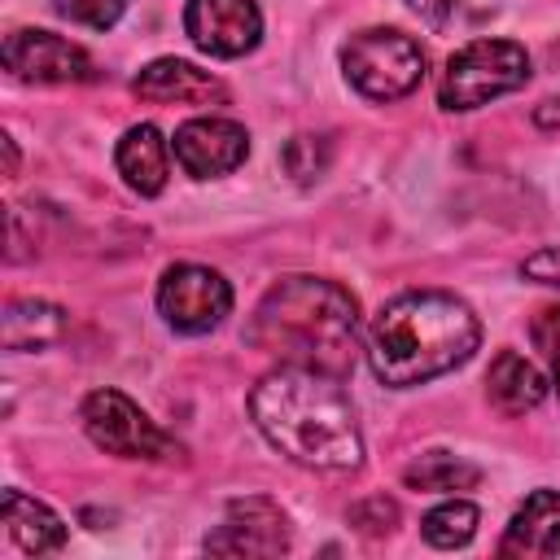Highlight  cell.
Instances as JSON below:
<instances>
[{
	"label": "cell",
	"instance_id": "8",
	"mask_svg": "<svg viewBox=\"0 0 560 560\" xmlns=\"http://www.w3.org/2000/svg\"><path fill=\"white\" fill-rule=\"evenodd\" d=\"M0 57L4 70L26 83H88L96 74L92 57L52 31H9Z\"/></svg>",
	"mask_w": 560,
	"mask_h": 560
},
{
	"label": "cell",
	"instance_id": "25",
	"mask_svg": "<svg viewBox=\"0 0 560 560\" xmlns=\"http://www.w3.org/2000/svg\"><path fill=\"white\" fill-rule=\"evenodd\" d=\"M538 122H542V127H551V122H560V101H547V105L538 109Z\"/></svg>",
	"mask_w": 560,
	"mask_h": 560
},
{
	"label": "cell",
	"instance_id": "9",
	"mask_svg": "<svg viewBox=\"0 0 560 560\" xmlns=\"http://www.w3.org/2000/svg\"><path fill=\"white\" fill-rule=\"evenodd\" d=\"M206 551L214 556H280L289 551V516L262 499H232L223 512V525L206 534Z\"/></svg>",
	"mask_w": 560,
	"mask_h": 560
},
{
	"label": "cell",
	"instance_id": "13",
	"mask_svg": "<svg viewBox=\"0 0 560 560\" xmlns=\"http://www.w3.org/2000/svg\"><path fill=\"white\" fill-rule=\"evenodd\" d=\"M118 175L127 179L131 192L140 197H158L166 188V171H171V149L162 140V131L153 122H136L122 131L118 149H114Z\"/></svg>",
	"mask_w": 560,
	"mask_h": 560
},
{
	"label": "cell",
	"instance_id": "19",
	"mask_svg": "<svg viewBox=\"0 0 560 560\" xmlns=\"http://www.w3.org/2000/svg\"><path fill=\"white\" fill-rule=\"evenodd\" d=\"M477 521H481V512H477L472 503L446 499V503H438V508L420 521V529H424V538H429L433 547H464V542L477 534Z\"/></svg>",
	"mask_w": 560,
	"mask_h": 560
},
{
	"label": "cell",
	"instance_id": "11",
	"mask_svg": "<svg viewBox=\"0 0 560 560\" xmlns=\"http://www.w3.org/2000/svg\"><path fill=\"white\" fill-rule=\"evenodd\" d=\"M175 162L192 175V179H214L236 171L249 158V136L241 122L232 118H188L184 127H175Z\"/></svg>",
	"mask_w": 560,
	"mask_h": 560
},
{
	"label": "cell",
	"instance_id": "20",
	"mask_svg": "<svg viewBox=\"0 0 560 560\" xmlns=\"http://www.w3.org/2000/svg\"><path fill=\"white\" fill-rule=\"evenodd\" d=\"M433 31H468L481 18H490L494 0H407Z\"/></svg>",
	"mask_w": 560,
	"mask_h": 560
},
{
	"label": "cell",
	"instance_id": "22",
	"mask_svg": "<svg viewBox=\"0 0 560 560\" xmlns=\"http://www.w3.org/2000/svg\"><path fill=\"white\" fill-rule=\"evenodd\" d=\"M529 337H534V346L542 350V359H547V368H551V385H556V394H560V306H542V311L534 315V324H529Z\"/></svg>",
	"mask_w": 560,
	"mask_h": 560
},
{
	"label": "cell",
	"instance_id": "5",
	"mask_svg": "<svg viewBox=\"0 0 560 560\" xmlns=\"http://www.w3.org/2000/svg\"><path fill=\"white\" fill-rule=\"evenodd\" d=\"M529 79V52L516 39H472L464 44L438 83L442 109H477L494 96L516 92Z\"/></svg>",
	"mask_w": 560,
	"mask_h": 560
},
{
	"label": "cell",
	"instance_id": "16",
	"mask_svg": "<svg viewBox=\"0 0 560 560\" xmlns=\"http://www.w3.org/2000/svg\"><path fill=\"white\" fill-rule=\"evenodd\" d=\"M547 394V376L516 350H499L490 372H486V398L503 411V416H525L529 407H538Z\"/></svg>",
	"mask_w": 560,
	"mask_h": 560
},
{
	"label": "cell",
	"instance_id": "4",
	"mask_svg": "<svg viewBox=\"0 0 560 560\" xmlns=\"http://www.w3.org/2000/svg\"><path fill=\"white\" fill-rule=\"evenodd\" d=\"M341 70L350 88L363 92L368 101H398L420 88L424 48L394 26H372L350 35V44L341 48Z\"/></svg>",
	"mask_w": 560,
	"mask_h": 560
},
{
	"label": "cell",
	"instance_id": "21",
	"mask_svg": "<svg viewBox=\"0 0 560 560\" xmlns=\"http://www.w3.org/2000/svg\"><path fill=\"white\" fill-rule=\"evenodd\" d=\"M52 9H57L61 18L79 22V26H92V31H109V26L122 18L127 0H52Z\"/></svg>",
	"mask_w": 560,
	"mask_h": 560
},
{
	"label": "cell",
	"instance_id": "6",
	"mask_svg": "<svg viewBox=\"0 0 560 560\" xmlns=\"http://www.w3.org/2000/svg\"><path fill=\"white\" fill-rule=\"evenodd\" d=\"M88 438L118 459H171L179 446L122 394V389H92L79 407Z\"/></svg>",
	"mask_w": 560,
	"mask_h": 560
},
{
	"label": "cell",
	"instance_id": "1",
	"mask_svg": "<svg viewBox=\"0 0 560 560\" xmlns=\"http://www.w3.org/2000/svg\"><path fill=\"white\" fill-rule=\"evenodd\" d=\"M258 433L302 468L350 472L363 464V433L341 376L280 363L249 394Z\"/></svg>",
	"mask_w": 560,
	"mask_h": 560
},
{
	"label": "cell",
	"instance_id": "2",
	"mask_svg": "<svg viewBox=\"0 0 560 560\" xmlns=\"http://www.w3.org/2000/svg\"><path fill=\"white\" fill-rule=\"evenodd\" d=\"M481 324L472 306L442 289H407L389 298L368 328V363L381 385L411 389L472 359Z\"/></svg>",
	"mask_w": 560,
	"mask_h": 560
},
{
	"label": "cell",
	"instance_id": "23",
	"mask_svg": "<svg viewBox=\"0 0 560 560\" xmlns=\"http://www.w3.org/2000/svg\"><path fill=\"white\" fill-rule=\"evenodd\" d=\"M315 149H324L319 136H298V140H289V149H284V166H289V175H298L302 184L319 179V171H324V162H328V153L315 158Z\"/></svg>",
	"mask_w": 560,
	"mask_h": 560
},
{
	"label": "cell",
	"instance_id": "10",
	"mask_svg": "<svg viewBox=\"0 0 560 560\" xmlns=\"http://www.w3.org/2000/svg\"><path fill=\"white\" fill-rule=\"evenodd\" d=\"M184 35L210 57H245L262 39V13L254 0H188Z\"/></svg>",
	"mask_w": 560,
	"mask_h": 560
},
{
	"label": "cell",
	"instance_id": "15",
	"mask_svg": "<svg viewBox=\"0 0 560 560\" xmlns=\"http://www.w3.org/2000/svg\"><path fill=\"white\" fill-rule=\"evenodd\" d=\"M0 516H4V529L18 542V551H26V556H48V551H61L66 547L61 516L52 508H44L39 499L22 494V490H4Z\"/></svg>",
	"mask_w": 560,
	"mask_h": 560
},
{
	"label": "cell",
	"instance_id": "24",
	"mask_svg": "<svg viewBox=\"0 0 560 560\" xmlns=\"http://www.w3.org/2000/svg\"><path fill=\"white\" fill-rule=\"evenodd\" d=\"M521 276H529V280H538V284H560V245H547V249L529 254V258L521 262Z\"/></svg>",
	"mask_w": 560,
	"mask_h": 560
},
{
	"label": "cell",
	"instance_id": "17",
	"mask_svg": "<svg viewBox=\"0 0 560 560\" xmlns=\"http://www.w3.org/2000/svg\"><path fill=\"white\" fill-rule=\"evenodd\" d=\"M66 332V315L52 302L18 298L4 306V350H39Z\"/></svg>",
	"mask_w": 560,
	"mask_h": 560
},
{
	"label": "cell",
	"instance_id": "7",
	"mask_svg": "<svg viewBox=\"0 0 560 560\" xmlns=\"http://www.w3.org/2000/svg\"><path fill=\"white\" fill-rule=\"evenodd\" d=\"M158 311L175 332H210L232 311V289L214 267L175 262L158 280Z\"/></svg>",
	"mask_w": 560,
	"mask_h": 560
},
{
	"label": "cell",
	"instance_id": "12",
	"mask_svg": "<svg viewBox=\"0 0 560 560\" xmlns=\"http://www.w3.org/2000/svg\"><path fill=\"white\" fill-rule=\"evenodd\" d=\"M131 88L140 101H162V105L171 101L175 105H223L228 101V88L210 70H197L192 61H179V57L149 61Z\"/></svg>",
	"mask_w": 560,
	"mask_h": 560
},
{
	"label": "cell",
	"instance_id": "14",
	"mask_svg": "<svg viewBox=\"0 0 560 560\" xmlns=\"http://www.w3.org/2000/svg\"><path fill=\"white\" fill-rule=\"evenodd\" d=\"M503 551L560 556V490H534L508 521Z\"/></svg>",
	"mask_w": 560,
	"mask_h": 560
},
{
	"label": "cell",
	"instance_id": "3",
	"mask_svg": "<svg viewBox=\"0 0 560 560\" xmlns=\"http://www.w3.org/2000/svg\"><path fill=\"white\" fill-rule=\"evenodd\" d=\"M245 337L280 363L346 376L359 350V302L337 280L284 276L262 293Z\"/></svg>",
	"mask_w": 560,
	"mask_h": 560
},
{
	"label": "cell",
	"instance_id": "18",
	"mask_svg": "<svg viewBox=\"0 0 560 560\" xmlns=\"http://www.w3.org/2000/svg\"><path fill=\"white\" fill-rule=\"evenodd\" d=\"M402 481L411 490H472L481 481V468L477 464H464L446 451H429L420 459H411L402 468Z\"/></svg>",
	"mask_w": 560,
	"mask_h": 560
}]
</instances>
